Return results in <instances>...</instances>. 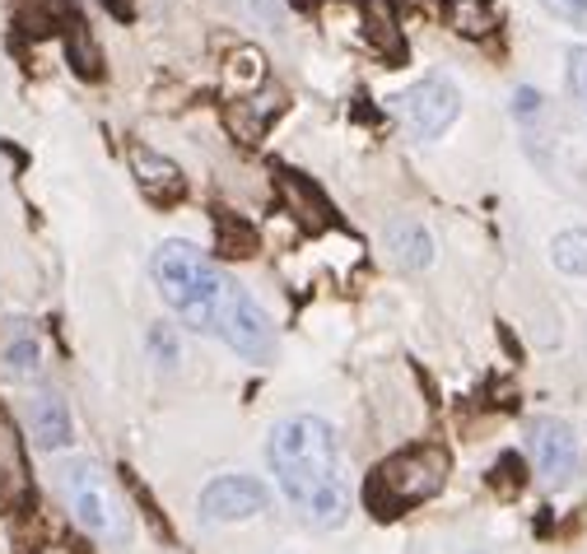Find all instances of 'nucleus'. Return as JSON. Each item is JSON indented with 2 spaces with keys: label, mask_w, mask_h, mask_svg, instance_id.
<instances>
[{
  "label": "nucleus",
  "mask_w": 587,
  "mask_h": 554,
  "mask_svg": "<svg viewBox=\"0 0 587 554\" xmlns=\"http://www.w3.org/2000/svg\"><path fill=\"white\" fill-rule=\"evenodd\" d=\"M131 168H135V182H141V191H145L149 206H178L182 196H187L182 168L173 164V158H164L159 149L131 145Z\"/></svg>",
  "instance_id": "obj_8"
},
{
  "label": "nucleus",
  "mask_w": 587,
  "mask_h": 554,
  "mask_svg": "<svg viewBox=\"0 0 587 554\" xmlns=\"http://www.w3.org/2000/svg\"><path fill=\"white\" fill-rule=\"evenodd\" d=\"M149 270H154V285H159L164 303L178 312L191 331L220 335L229 350H239L252 364L276 359V326H270V317L257 308L252 293H243V285L233 280L229 270L214 266L206 252L168 237V243H159V252H154Z\"/></svg>",
  "instance_id": "obj_1"
},
{
  "label": "nucleus",
  "mask_w": 587,
  "mask_h": 554,
  "mask_svg": "<svg viewBox=\"0 0 587 554\" xmlns=\"http://www.w3.org/2000/svg\"><path fill=\"white\" fill-rule=\"evenodd\" d=\"M247 5L257 10L270 29H280V19H285V5H280V0H247Z\"/></svg>",
  "instance_id": "obj_22"
},
{
  "label": "nucleus",
  "mask_w": 587,
  "mask_h": 554,
  "mask_svg": "<svg viewBox=\"0 0 587 554\" xmlns=\"http://www.w3.org/2000/svg\"><path fill=\"white\" fill-rule=\"evenodd\" d=\"M513 112H518V117H536V112H541V93H536V89H518V93H513Z\"/></svg>",
  "instance_id": "obj_21"
},
{
  "label": "nucleus",
  "mask_w": 587,
  "mask_h": 554,
  "mask_svg": "<svg viewBox=\"0 0 587 554\" xmlns=\"http://www.w3.org/2000/svg\"><path fill=\"white\" fill-rule=\"evenodd\" d=\"M270 470L285 489V499L303 512V522L312 527H341L350 512V485H345V457L331 424H322L318 414H294L270 429L266 443Z\"/></svg>",
  "instance_id": "obj_2"
},
{
  "label": "nucleus",
  "mask_w": 587,
  "mask_h": 554,
  "mask_svg": "<svg viewBox=\"0 0 587 554\" xmlns=\"http://www.w3.org/2000/svg\"><path fill=\"white\" fill-rule=\"evenodd\" d=\"M578 89H583V98H587V52L578 56Z\"/></svg>",
  "instance_id": "obj_24"
},
{
  "label": "nucleus",
  "mask_w": 587,
  "mask_h": 554,
  "mask_svg": "<svg viewBox=\"0 0 587 554\" xmlns=\"http://www.w3.org/2000/svg\"><path fill=\"white\" fill-rule=\"evenodd\" d=\"M149 345L159 350V359H164V364L178 359V354H173V335H168V326H154V331H149Z\"/></svg>",
  "instance_id": "obj_23"
},
{
  "label": "nucleus",
  "mask_w": 587,
  "mask_h": 554,
  "mask_svg": "<svg viewBox=\"0 0 587 554\" xmlns=\"http://www.w3.org/2000/svg\"><path fill=\"white\" fill-rule=\"evenodd\" d=\"M280 191H285V201L294 206V214L303 220V229H312V233L326 229V224H331V214H336V210H331V201H326V196H322L318 187L308 182L303 173L280 168Z\"/></svg>",
  "instance_id": "obj_10"
},
{
  "label": "nucleus",
  "mask_w": 587,
  "mask_h": 554,
  "mask_svg": "<svg viewBox=\"0 0 587 554\" xmlns=\"http://www.w3.org/2000/svg\"><path fill=\"white\" fill-rule=\"evenodd\" d=\"M29 429H33V443L43 447V452H56V447H66L70 443V406L62 401L56 391H37L33 401H29Z\"/></svg>",
  "instance_id": "obj_9"
},
{
  "label": "nucleus",
  "mask_w": 587,
  "mask_h": 554,
  "mask_svg": "<svg viewBox=\"0 0 587 554\" xmlns=\"http://www.w3.org/2000/svg\"><path fill=\"white\" fill-rule=\"evenodd\" d=\"M453 29L457 33H466V37H480V33H489L499 24V14L489 10V0H453Z\"/></svg>",
  "instance_id": "obj_17"
},
{
  "label": "nucleus",
  "mask_w": 587,
  "mask_h": 554,
  "mask_svg": "<svg viewBox=\"0 0 587 554\" xmlns=\"http://www.w3.org/2000/svg\"><path fill=\"white\" fill-rule=\"evenodd\" d=\"M551 262L564 275H587V229H564V233H555Z\"/></svg>",
  "instance_id": "obj_16"
},
{
  "label": "nucleus",
  "mask_w": 587,
  "mask_h": 554,
  "mask_svg": "<svg viewBox=\"0 0 587 554\" xmlns=\"http://www.w3.org/2000/svg\"><path fill=\"white\" fill-rule=\"evenodd\" d=\"M0 480H5L19 499L29 494V470H24V443H19V429L10 424V414L0 410Z\"/></svg>",
  "instance_id": "obj_13"
},
{
  "label": "nucleus",
  "mask_w": 587,
  "mask_h": 554,
  "mask_svg": "<svg viewBox=\"0 0 587 554\" xmlns=\"http://www.w3.org/2000/svg\"><path fill=\"white\" fill-rule=\"evenodd\" d=\"M545 10L560 14V19H569V24H583V19H587V0H545Z\"/></svg>",
  "instance_id": "obj_20"
},
{
  "label": "nucleus",
  "mask_w": 587,
  "mask_h": 554,
  "mask_svg": "<svg viewBox=\"0 0 587 554\" xmlns=\"http://www.w3.org/2000/svg\"><path fill=\"white\" fill-rule=\"evenodd\" d=\"M527 452L536 462V475L551 489H564L578 480L583 470V447H578V433L555 420V414H541V420L527 424Z\"/></svg>",
  "instance_id": "obj_6"
},
{
  "label": "nucleus",
  "mask_w": 587,
  "mask_h": 554,
  "mask_svg": "<svg viewBox=\"0 0 587 554\" xmlns=\"http://www.w3.org/2000/svg\"><path fill=\"white\" fill-rule=\"evenodd\" d=\"M66 56H70V66L80 70L85 79H98V70H103V62H98V47H93V37H89V29L75 19L70 24V33H66Z\"/></svg>",
  "instance_id": "obj_18"
},
{
  "label": "nucleus",
  "mask_w": 587,
  "mask_h": 554,
  "mask_svg": "<svg viewBox=\"0 0 587 554\" xmlns=\"http://www.w3.org/2000/svg\"><path fill=\"white\" fill-rule=\"evenodd\" d=\"M391 112H397V122L416 135V141H439V135L457 122L462 93L453 79H420V85H410L391 98Z\"/></svg>",
  "instance_id": "obj_5"
},
{
  "label": "nucleus",
  "mask_w": 587,
  "mask_h": 554,
  "mask_svg": "<svg viewBox=\"0 0 587 554\" xmlns=\"http://www.w3.org/2000/svg\"><path fill=\"white\" fill-rule=\"evenodd\" d=\"M387 252L397 256V266L424 270L434 262V237H429V229L420 220H397V224H387Z\"/></svg>",
  "instance_id": "obj_11"
},
{
  "label": "nucleus",
  "mask_w": 587,
  "mask_h": 554,
  "mask_svg": "<svg viewBox=\"0 0 587 554\" xmlns=\"http://www.w3.org/2000/svg\"><path fill=\"white\" fill-rule=\"evenodd\" d=\"M56 485H62L75 522H80L85 531H93L98 541H112V545L131 541V512H126L122 494L112 489L108 470L98 462H89V457L62 462V466H56Z\"/></svg>",
  "instance_id": "obj_4"
},
{
  "label": "nucleus",
  "mask_w": 587,
  "mask_h": 554,
  "mask_svg": "<svg viewBox=\"0 0 587 554\" xmlns=\"http://www.w3.org/2000/svg\"><path fill=\"white\" fill-rule=\"evenodd\" d=\"M0 364H5L10 378H33V373L43 368V345H37V335L24 322L10 326L5 350H0Z\"/></svg>",
  "instance_id": "obj_12"
},
{
  "label": "nucleus",
  "mask_w": 587,
  "mask_h": 554,
  "mask_svg": "<svg viewBox=\"0 0 587 554\" xmlns=\"http://www.w3.org/2000/svg\"><path fill=\"white\" fill-rule=\"evenodd\" d=\"M270 512V489L257 480V475H220L210 480L201 494V522H247Z\"/></svg>",
  "instance_id": "obj_7"
},
{
  "label": "nucleus",
  "mask_w": 587,
  "mask_h": 554,
  "mask_svg": "<svg viewBox=\"0 0 587 554\" xmlns=\"http://www.w3.org/2000/svg\"><path fill=\"white\" fill-rule=\"evenodd\" d=\"M522 480H527V466H522V457H518V452H503V457L495 462V470H489V485H495L499 494H513V489H522Z\"/></svg>",
  "instance_id": "obj_19"
},
{
  "label": "nucleus",
  "mask_w": 587,
  "mask_h": 554,
  "mask_svg": "<svg viewBox=\"0 0 587 554\" xmlns=\"http://www.w3.org/2000/svg\"><path fill=\"white\" fill-rule=\"evenodd\" d=\"M447 485V452L424 443V447H406L397 457H387L374 475H368L364 499L378 518H397V512L429 503L434 494H443Z\"/></svg>",
  "instance_id": "obj_3"
},
{
  "label": "nucleus",
  "mask_w": 587,
  "mask_h": 554,
  "mask_svg": "<svg viewBox=\"0 0 587 554\" xmlns=\"http://www.w3.org/2000/svg\"><path fill=\"white\" fill-rule=\"evenodd\" d=\"M224 79H229V89H243V93H257V85L266 79V56L257 47H239L229 56V66H224Z\"/></svg>",
  "instance_id": "obj_14"
},
{
  "label": "nucleus",
  "mask_w": 587,
  "mask_h": 554,
  "mask_svg": "<svg viewBox=\"0 0 587 554\" xmlns=\"http://www.w3.org/2000/svg\"><path fill=\"white\" fill-rule=\"evenodd\" d=\"M214 237H220V256H252L257 252V229L243 224L239 214L220 210V220H214Z\"/></svg>",
  "instance_id": "obj_15"
}]
</instances>
